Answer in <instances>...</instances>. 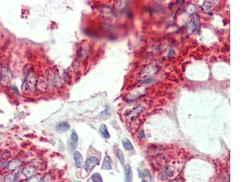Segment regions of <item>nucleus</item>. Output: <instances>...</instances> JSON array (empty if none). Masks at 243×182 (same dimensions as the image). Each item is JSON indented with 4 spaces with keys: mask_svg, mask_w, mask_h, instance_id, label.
<instances>
[{
    "mask_svg": "<svg viewBox=\"0 0 243 182\" xmlns=\"http://www.w3.org/2000/svg\"><path fill=\"white\" fill-rule=\"evenodd\" d=\"M36 77L32 73H29L25 79L23 87L25 90L32 91L36 84Z\"/></svg>",
    "mask_w": 243,
    "mask_h": 182,
    "instance_id": "nucleus-1",
    "label": "nucleus"
},
{
    "mask_svg": "<svg viewBox=\"0 0 243 182\" xmlns=\"http://www.w3.org/2000/svg\"><path fill=\"white\" fill-rule=\"evenodd\" d=\"M99 163L98 158L96 157H92L89 158L86 162L85 169L88 172L91 171L94 169V168L97 166Z\"/></svg>",
    "mask_w": 243,
    "mask_h": 182,
    "instance_id": "nucleus-2",
    "label": "nucleus"
},
{
    "mask_svg": "<svg viewBox=\"0 0 243 182\" xmlns=\"http://www.w3.org/2000/svg\"><path fill=\"white\" fill-rule=\"evenodd\" d=\"M124 175H125V180L126 182H131L133 178L132 170L129 165H125L124 168Z\"/></svg>",
    "mask_w": 243,
    "mask_h": 182,
    "instance_id": "nucleus-3",
    "label": "nucleus"
},
{
    "mask_svg": "<svg viewBox=\"0 0 243 182\" xmlns=\"http://www.w3.org/2000/svg\"><path fill=\"white\" fill-rule=\"evenodd\" d=\"M74 158L75 160V163L76 166L78 168L82 167L83 162V155L81 154V153L78 151L75 152L74 154Z\"/></svg>",
    "mask_w": 243,
    "mask_h": 182,
    "instance_id": "nucleus-4",
    "label": "nucleus"
},
{
    "mask_svg": "<svg viewBox=\"0 0 243 182\" xmlns=\"http://www.w3.org/2000/svg\"><path fill=\"white\" fill-rule=\"evenodd\" d=\"M112 168V161L111 158L106 155L105 158L103 159V162L102 164V169L105 170H110Z\"/></svg>",
    "mask_w": 243,
    "mask_h": 182,
    "instance_id": "nucleus-5",
    "label": "nucleus"
},
{
    "mask_svg": "<svg viewBox=\"0 0 243 182\" xmlns=\"http://www.w3.org/2000/svg\"><path fill=\"white\" fill-rule=\"evenodd\" d=\"M69 124L67 122H62L56 126V130L59 132H65L69 130Z\"/></svg>",
    "mask_w": 243,
    "mask_h": 182,
    "instance_id": "nucleus-6",
    "label": "nucleus"
},
{
    "mask_svg": "<svg viewBox=\"0 0 243 182\" xmlns=\"http://www.w3.org/2000/svg\"><path fill=\"white\" fill-rule=\"evenodd\" d=\"M122 144L125 150L127 151H131L134 150V146L128 139H125L122 140Z\"/></svg>",
    "mask_w": 243,
    "mask_h": 182,
    "instance_id": "nucleus-7",
    "label": "nucleus"
},
{
    "mask_svg": "<svg viewBox=\"0 0 243 182\" xmlns=\"http://www.w3.org/2000/svg\"><path fill=\"white\" fill-rule=\"evenodd\" d=\"M100 131L101 132V134L103 135V136L107 139H110V135L109 134V132L107 129V126H105V124H101V126H100Z\"/></svg>",
    "mask_w": 243,
    "mask_h": 182,
    "instance_id": "nucleus-8",
    "label": "nucleus"
},
{
    "mask_svg": "<svg viewBox=\"0 0 243 182\" xmlns=\"http://www.w3.org/2000/svg\"><path fill=\"white\" fill-rule=\"evenodd\" d=\"M23 173L28 178H30L33 176V174L35 173V168L32 167L26 168L23 170Z\"/></svg>",
    "mask_w": 243,
    "mask_h": 182,
    "instance_id": "nucleus-9",
    "label": "nucleus"
},
{
    "mask_svg": "<svg viewBox=\"0 0 243 182\" xmlns=\"http://www.w3.org/2000/svg\"><path fill=\"white\" fill-rule=\"evenodd\" d=\"M115 154H116V156L118 158L121 165L123 166L125 163V158H124V155H123L122 151L120 150H117L116 151H115Z\"/></svg>",
    "mask_w": 243,
    "mask_h": 182,
    "instance_id": "nucleus-10",
    "label": "nucleus"
},
{
    "mask_svg": "<svg viewBox=\"0 0 243 182\" xmlns=\"http://www.w3.org/2000/svg\"><path fill=\"white\" fill-rule=\"evenodd\" d=\"M91 179L94 182H103V179L99 173H94L92 175Z\"/></svg>",
    "mask_w": 243,
    "mask_h": 182,
    "instance_id": "nucleus-11",
    "label": "nucleus"
},
{
    "mask_svg": "<svg viewBox=\"0 0 243 182\" xmlns=\"http://www.w3.org/2000/svg\"><path fill=\"white\" fill-rule=\"evenodd\" d=\"M71 139L74 144H75L78 142V136L77 135V133L74 131H73L71 134Z\"/></svg>",
    "mask_w": 243,
    "mask_h": 182,
    "instance_id": "nucleus-12",
    "label": "nucleus"
},
{
    "mask_svg": "<svg viewBox=\"0 0 243 182\" xmlns=\"http://www.w3.org/2000/svg\"><path fill=\"white\" fill-rule=\"evenodd\" d=\"M40 180V177L37 176H32L29 178V180L28 182H38Z\"/></svg>",
    "mask_w": 243,
    "mask_h": 182,
    "instance_id": "nucleus-13",
    "label": "nucleus"
},
{
    "mask_svg": "<svg viewBox=\"0 0 243 182\" xmlns=\"http://www.w3.org/2000/svg\"><path fill=\"white\" fill-rule=\"evenodd\" d=\"M144 173H145V174L147 176H148V178H149V180H152V175H151V174L149 173V172L148 171V170H144Z\"/></svg>",
    "mask_w": 243,
    "mask_h": 182,
    "instance_id": "nucleus-14",
    "label": "nucleus"
},
{
    "mask_svg": "<svg viewBox=\"0 0 243 182\" xmlns=\"http://www.w3.org/2000/svg\"><path fill=\"white\" fill-rule=\"evenodd\" d=\"M1 69H0V81H1Z\"/></svg>",
    "mask_w": 243,
    "mask_h": 182,
    "instance_id": "nucleus-15",
    "label": "nucleus"
},
{
    "mask_svg": "<svg viewBox=\"0 0 243 182\" xmlns=\"http://www.w3.org/2000/svg\"><path fill=\"white\" fill-rule=\"evenodd\" d=\"M142 182H147V181H142Z\"/></svg>",
    "mask_w": 243,
    "mask_h": 182,
    "instance_id": "nucleus-16",
    "label": "nucleus"
},
{
    "mask_svg": "<svg viewBox=\"0 0 243 182\" xmlns=\"http://www.w3.org/2000/svg\"><path fill=\"white\" fill-rule=\"evenodd\" d=\"M176 182H179V181H176Z\"/></svg>",
    "mask_w": 243,
    "mask_h": 182,
    "instance_id": "nucleus-17",
    "label": "nucleus"
},
{
    "mask_svg": "<svg viewBox=\"0 0 243 182\" xmlns=\"http://www.w3.org/2000/svg\"><path fill=\"white\" fill-rule=\"evenodd\" d=\"M81 182H82V181H81Z\"/></svg>",
    "mask_w": 243,
    "mask_h": 182,
    "instance_id": "nucleus-18",
    "label": "nucleus"
}]
</instances>
